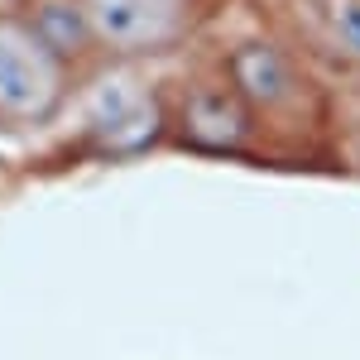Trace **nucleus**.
<instances>
[{
    "label": "nucleus",
    "instance_id": "nucleus-1",
    "mask_svg": "<svg viewBox=\"0 0 360 360\" xmlns=\"http://www.w3.org/2000/svg\"><path fill=\"white\" fill-rule=\"evenodd\" d=\"M72 91V68L25 15H0V130L49 125Z\"/></svg>",
    "mask_w": 360,
    "mask_h": 360
},
{
    "label": "nucleus",
    "instance_id": "nucleus-2",
    "mask_svg": "<svg viewBox=\"0 0 360 360\" xmlns=\"http://www.w3.org/2000/svg\"><path fill=\"white\" fill-rule=\"evenodd\" d=\"M82 15L96 53L149 58L193 29L197 0H82Z\"/></svg>",
    "mask_w": 360,
    "mask_h": 360
},
{
    "label": "nucleus",
    "instance_id": "nucleus-3",
    "mask_svg": "<svg viewBox=\"0 0 360 360\" xmlns=\"http://www.w3.org/2000/svg\"><path fill=\"white\" fill-rule=\"evenodd\" d=\"M226 77H231V91L250 106V115L288 106V101L298 96V86H303L293 58L283 53L278 44H269V39H245V44H236L231 58H226Z\"/></svg>",
    "mask_w": 360,
    "mask_h": 360
},
{
    "label": "nucleus",
    "instance_id": "nucleus-4",
    "mask_svg": "<svg viewBox=\"0 0 360 360\" xmlns=\"http://www.w3.org/2000/svg\"><path fill=\"white\" fill-rule=\"evenodd\" d=\"M159 106L149 91H139L130 77H106L96 86V101L86 106V130L106 149H139L159 135Z\"/></svg>",
    "mask_w": 360,
    "mask_h": 360
},
{
    "label": "nucleus",
    "instance_id": "nucleus-5",
    "mask_svg": "<svg viewBox=\"0 0 360 360\" xmlns=\"http://www.w3.org/2000/svg\"><path fill=\"white\" fill-rule=\"evenodd\" d=\"M178 125L193 144H207V149H231V144H245L250 135V106L226 86H207L197 82L183 91V111H178Z\"/></svg>",
    "mask_w": 360,
    "mask_h": 360
},
{
    "label": "nucleus",
    "instance_id": "nucleus-6",
    "mask_svg": "<svg viewBox=\"0 0 360 360\" xmlns=\"http://www.w3.org/2000/svg\"><path fill=\"white\" fill-rule=\"evenodd\" d=\"M25 5H29V0H0V15H20Z\"/></svg>",
    "mask_w": 360,
    "mask_h": 360
}]
</instances>
